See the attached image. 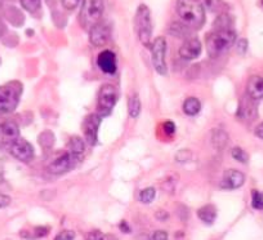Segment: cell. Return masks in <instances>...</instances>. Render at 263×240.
<instances>
[{
	"instance_id": "obj_1",
	"label": "cell",
	"mask_w": 263,
	"mask_h": 240,
	"mask_svg": "<svg viewBox=\"0 0 263 240\" xmlns=\"http://www.w3.org/2000/svg\"><path fill=\"white\" fill-rule=\"evenodd\" d=\"M177 13L191 29H200L205 24V9L200 0H177Z\"/></svg>"
},
{
	"instance_id": "obj_2",
	"label": "cell",
	"mask_w": 263,
	"mask_h": 240,
	"mask_svg": "<svg viewBox=\"0 0 263 240\" xmlns=\"http://www.w3.org/2000/svg\"><path fill=\"white\" fill-rule=\"evenodd\" d=\"M236 31L232 29L215 30L206 39V51L210 57H218L235 45Z\"/></svg>"
},
{
	"instance_id": "obj_3",
	"label": "cell",
	"mask_w": 263,
	"mask_h": 240,
	"mask_svg": "<svg viewBox=\"0 0 263 240\" xmlns=\"http://www.w3.org/2000/svg\"><path fill=\"white\" fill-rule=\"evenodd\" d=\"M22 93V85L19 81H10L0 85V115L11 114L16 110Z\"/></svg>"
},
{
	"instance_id": "obj_4",
	"label": "cell",
	"mask_w": 263,
	"mask_h": 240,
	"mask_svg": "<svg viewBox=\"0 0 263 240\" xmlns=\"http://www.w3.org/2000/svg\"><path fill=\"white\" fill-rule=\"evenodd\" d=\"M103 0H83L80 11V24L84 29L91 30L92 27L101 21L103 15Z\"/></svg>"
},
{
	"instance_id": "obj_5",
	"label": "cell",
	"mask_w": 263,
	"mask_h": 240,
	"mask_svg": "<svg viewBox=\"0 0 263 240\" xmlns=\"http://www.w3.org/2000/svg\"><path fill=\"white\" fill-rule=\"evenodd\" d=\"M136 30L138 34L139 42L148 47L151 44L152 38V21L151 12L146 4H139L136 13Z\"/></svg>"
},
{
	"instance_id": "obj_6",
	"label": "cell",
	"mask_w": 263,
	"mask_h": 240,
	"mask_svg": "<svg viewBox=\"0 0 263 240\" xmlns=\"http://www.w3.org/2000/svg\"><path fill=\"white\" fill-rule=\"evenodd\" d=\"M118 101V90L114 85L105 84L101 87L100 94H98L97 111L101 117L109 116L112 112Z\"/></svg>"
},
{
	"instance_id": "obj_7",
	"label": "cell",
	"mask_w": 263,
	"mask_h": 240,
	"mask_svg": "<svg viewBox=\"0 0 263 240\" xmlns=\"http://www.w3.org/2000/svg\"><path fill=\"white\" fill-rule=\"evenodd\" d=\"M166 54V40L165 38H156L151 45V61L152 66L156 70L157 74L160 75H166L168 72V67H166L165 61Z\"/></svg>"
},
{
	"instance_id": "obj_8",
	"label": "cell",
	"mask_w": 263,
	"mask_h": 240,
	"mask_svg": "<svg viewBox=\"0 0 263 240\" xmlns=\"http://www.w3.org/2000/svg\"><path fill=\"white\" fill-rule=\"evenodd\" d=\"M79 160H80V156L75 155L71 151H67V153L58 156L57 159H55L48 165V172L52 174H64L75 168Z\"/></svg>"
},
{
	"instance_id": "obj_9",
	"label": "cell",
	"mask_w": 263,
	"mask_h": 240,
	"mask_svg": "<svg viewBox=\"0 0 263 240\" xmlns=\"http://www.w3.org/2000/svg\"><path fill=\"white\" fill-rule=\"evenodd\" d=\"M10 151L16 159L22 163H30L34 158V147L24 138H16L11 142Z\"/></svg>"
},
{
	"instance_id": "obj_10",
	"label": "cell",
	"mask_w": 263,
	"mask_h": 240,
	"mask_svg": "<svg viewBox=\"0 0 263 240\" xmlns=\"http://www.w3.org/2000/svg\"><path fill=\"white\" fill-rule=\"evenodd\" d=\"M111 38V27L107 22L100 21L89 30V42L94 47H103Z\"/></svg>"
},
{
	"instance_id": "obj_11",
	"label": "cell",
	"mask_w": 263,
	"mask_h": 240,
	"mask_svg": "<svg viewBox=\"0 0 263 240\" xmlns=\"http://www.w3.org/2000/svg\"><path fill=\"white\" fill-rule=\"evenodd\" d=\"M101 126V116L98 114H91L85 117L83 123L85 140L89 145H96L98 141V128Z\"/></svg>"
},
{
	"instance_id": "obj_12",
	"label": "cell",
	"mask_w": 263,
	"mask_h": 240,
	"mask_svg": "<svg viewBox=\"0 0 263 240\" xmlns=\"http://www.w3.org/2000/svg\"><path fill=\"white\" fill-rule=\"evenodd\" d=\"M201 49H203V44L197 38H188L179 48V57L186 61L196 60L201 53Z\"/></svg>"
},
{
	"instance_id": "obj_13",
	"label": "cell",
	"mask_w": 263,
	"mask_h": 240,
	"mask_svg": "<svg viewBox=\"0 0 263 240\" xmlns=\"http://www.w3.org/2000/svg\"><path fill=\"white\" fill-rule=\"evenodd\" d=\"M245 176L242 172L237 171V169H228L223 173V177L221 181L222 189L226 190H235L239 189L244 185Z\"/></svg>"
},
{
	"instance_id": "obj_14",
	"label": "cell",
	"mask_w": 263,
	"mask_h": 240,
	"mask_svg": "<svg viewBox=\"0 0 263 240\" xmlns=\"http://www.w3.org/2000/svg\"><path fill=\"white\" fill-rule=\"evenodd\" d=\"M97 65L101 69V71L105 74L112 75L115 74L118 65H116V56L111 51H102L97 57Z\"/></svg>"
},
{
	"instance_id": "obj_15",
	"label": "cell",
	"mask_w": 263,
	"mask_h": 240,
	"mask_svg": "<svg viewBox=\"0 0 263 240\" xmlns=\"http://www.w3.org/2000/svg\"><path fill=\"white\" fill-rule=\"evenodd\" d=\"M257 101L246 94L244 98L241 99V102H240L239 106V115L242 120H253L257 117Z\"/></svg>"
},
{
	"instance_id": "obj_16",
	"label": "cell",
	"mask_w": 263,
	"mask_h": 240,
	"mask_svg": "<svg viewBox=\"0 0 263 240\" xmlns=\"http://www.w3.org/2000/svg\"><path fill=\"white\" fill-rule=\"evenodd\" d=\"M246 93L250 98L255 99H262L263 98V78L259 75L251 76L248 80L246 84Z\"/></svg>"
},
{
	"instance_id": "obj_17",
	"label": "cell",
	"mask_w": 263,
	"mask_h": 240,
	"mask_svg": "<svg viewBox=\"0 0 263 240\" xmlns=\"http://www.w3.org/2000/svg\"><path fill=\"white\" fill-rule=\"evenodd\" d=\"M0 133H2V136L7 141H15L16 138H19L20 135L19 124L13 122V120H6V122L0 124Z\"/></svg>"
},
{
	"instance_id": "obj_18",
	"label": "cell",
	"mask_w": 263,
	"mask_h": 240,
	"mask_svg": "<svg viewBox=\"0 0 263 240\" xmlns=\"http://www.w3.org/2000/svg\"><path fill=\"white\" fill-rule=\"evenodd\" d=\"M197 217H199L205 225L210 226L213 225V223L215 222V219H217V209H215L214 205L212 204L204 205V207H201L197 210Z\"/></svg>"
},
{
	"instance_id": "obj_19",
	"label": "cell",
	"mask_w": 263,
	"mask_h": 240,
	"mask_svg": "<svg viewBox=\"0 0 263 240\" xmlns=\"http://www.w3.org/2000/svg\"><path fill=\"white\" fill-rule=\"evenodd\" d=\"M212 142L217 150H222L228 142V135L223 129H214L212 133Z\"/></svg>"
},
{
	"instance_id": "obj_20",
	"label": "cell",
	"mask_w": 263,
	"mask_h": 240,
	"mask_svg": "<svg viewBox=\"0 0 263 240\" xmlns=\"http://www.w3.org/2000/svg\"><path fill=\"white\" fill-rule=\"evenodd\" d=\"M200 110H201V103L195 97H190L183 103V112L188 116H195V115L199 114Z\"/></svg>"
},
{
	"instance_id": "obj_21",
	"label": "cell",
	"mask_w": 263,
	"mask_h": 240,
	"mask_svg": "<svg viewBox=\"0 0 263 240\" xmlns=\"http://www.w3.org/2000/svg\"><path fill=\"white\" fill-rule=\"evenodd\" d=\"M141 110H142V105H141V99L137 93L132 94L129 97V101H128V112H129V116L136 119L141 114Z\"/></svg>"
},
{
	"instance_id": "obj_22",
	"label": "cell",
	"mask_w": 263,
	"mask_h": 240,
	"mask_svg": "<svg viewBox=\"0 0 263 240\" xmlns=\"http://www.w3.org/2000/svg\"><path fill=\"white\" fill-rule=\"evenodd\" d=\"M85 150V144L83 141L82 137H79V136H73V137L70 138L69 141V151H71L73 154L78 156H82L83 153Z\"/></svg>"
},
{
	"instance_id": "obj_23",
	"label": "cell",
	"mask_w": 263,
	"mask_h": 240,
	"mask_svg": "<svg viewBox=\"0 0 263 240\" xmlns=\"http://www.w3.org/2000/svg\"><path fill=\"white\" fill-rule=\"evenodd\" d=\"M38 141H39L40 146L44 149V150H51L53 145H55V135L51 132V131H44L39 135L38 137Z\"/></svg>"
},
{
	"instance_id": "obj_24",
	"label": "cell",
	"mask_w": 263,
	"mask_h": 240,
	"mask_svg": "<svg viewBox=\"0 0 263 240\" xmlns=\"http://www.w3.org/2000/svg\"><path fill=\"white\" fill-rule=\"evenodd\" d=\"M156 196V190L154 187H146L145 190L139 192V200L142 201L143 204H150L152 203Z\"/></svg>"
},
{
	"instance_id": "obj_25",
	"label": "cell",
	"mask_w": 263,
	"mask_h": 240,
	"mask_svg": "<svg viewBox=\"0 0 263 240\" xmlns=\"http://www.w3.org/2000/svg\"><path fill=\"white\" fill-rule=\"evenodd\" d=\"M188 26L187 25H182L178 24V22H174V24L170 25L169 33L174 36H178V38H182V36H186L188 34Z\"/></svg>"
},
{
	"instance_id": "obj_26",
	"label": "cell",
	"mask_w": 263,
	"mask_h": 240,
	"mask_svg": "<svg viewBox=\"0 0 263 240\" xmlns=\"http://www.w3.org/2000/svg\"><path fill=\"white\" fill-rule=\"evenodd\" d=\"M22 8L30 13H37L40 9V0H20Z\"/></svg>"
},
{
	"instance_id": "obj_27",
	"label": "cell",
	"mask_w": 263,
	"mask_h": 240,
	"mask_svg": "<svg viewBox=\"0 0 263 240\" xmlns=\"http://www.w3.org/2000/svg\"><path fill=\"white\" fill-rule=\"evenodd\" d=\"M215 30H222V29H231V18L230 16L223 13L217 18V21L214 24Z\"/></svg>"
},
{
	"instance_id": "obj_28",
	"label": "cell",
	"mask_w": 263,
	"mask_h": 240,
	"mask_svg": "<svg viewBox=\"0 0 263 240\" xmlns=\"http://www.w3.org/2000/svg\"><path fill=\"white\" fill-rule=\"evenodd\" d=\"M231 155H232L233 159L237 160V162H240V163H242V164H246L249 160L248 154H246V151L245 150H242L241 147H233Z\"/></svg>"
},
{
	"instance_id": "obj_29",
	"label": "cell",
	"mask_w": 263,
	"mask_h": 240,
	"mask_svg": "<svg viewBox=\"0 0 263 240\" xmlns=\"http://www.w3.org/2000/svg\"><path fill=\"white\" fill-rule=\"evenodd\" d=\"M251 205H253L254 209H263V194L262 192L254 190L253 194H251Z\"/></svg>"
},
{
	"instance_id": "obj_30",
	"label": "cell",
	"mask_w": 263,
	"mask_h": 240,
	"mask_svg": "<svg viewBox=\"0 0 263 240\" xmlns=\"http://www.w3.org/2000/svg\"><path fill=\"white\" fill-rule=\"evenodd\" d=\"M191 158H192V153H191V150H188V149L179 150L177 151V154H175V160L178 163H181V164L190 162Z\"/></svg>"
},
{
	"instance_id": "obj_31",
	"label": "cell",
	"mask_w": 263,
	"mask_h": 240,
	"mask_svg": "<svg viewBox=\"0 0 263 240\" xmlns=\"http://www.w3.org/2000/svg\"><path fill=\"white\" fill-rule=\"evenodd\" d=\"M75 239V232L71 231V230H64L61 231L60 234L56 235L55 240H74Z\"/></svg>"
},
{
	"instance_id": "obj_32",
	"label": "cell",
	"mask_w": 263,
	"mask_h": 240,
	"mask_svg": "<svg viewBox=\"0 0 263 240\" xmlns=\"http://www.w3.org/2000/svg\"><path fill=\"white\" fill-rule=\"evenodd\" d=\"M205 6L206 8H209V11H212V12H218L222 6V2L221 0H205Z\"/></svg>"
},
{
	"instance_id": "obj_33",
	"label": "cell",
	"mask_w": 263,
	"mask_h": 240,
	"mask_svg": "<svg viewBox=\"0 0 263 240\" xmlns=\"http://www.w3.org/2000/svg\"><path fill=\"white\" fill-rule=\"evenodd\" d=\"M82 3V0H62V6L67 9V11H73L79 4Z\"/></svg>"
},
{
	"instance_id": "obj_34",
	"label": "cell",
	"mask_w": 263,
	"mask_h": 240,
	"mask_svg": "<svg viewBox=\"0 0 263 240\" xmlns=\"http://www.w3.org/2000/svg\"><path fill=\"white\" fill-rule=\"evenodd\" d=\"M236 48H237V52H239L240 54H244L245 52H246V49H248V40L240 39L239 42H237V44H236Z\"/></svg>"
},
{
	"instance_id": "obj_35",
	"label": "cell",
	"mask_w": 263,
	"mask_h": 240,
	"mask_svg": "<svg viewBox=\"0 0 263 240\" xmlns=\"http://www.w3.org/2000/svg\"><path fill=\"white\" fill-rule=\"evenodd\" d=\"M178 216H179V218L182 219V221H187L188 217H190V213H188L187 207H185V205H179Z\"/></svg>"
},
{
	"instance_id": "obj_36",
	"label": "cell",
	"mask_w": 263,
	"mask_h": 240,
	"mask_svg": "<svg viewBox=\"0 0 263 240\" xmlns=\"http://www.w3.org/2000/svg\"><path fill=\"white\" fill-rule=\"evenodd\" d=\"M163 127H164V131H165L168 135H174L175 126H174V123H173V122H170V120H166Z\"/></svg>"
},
{
	"instance_id": "obj_37",
	"label": "cell",
	"mask_w": 263,
	"mask_h": 240,
	"mask_svg": "<svg viewBox=\"0 0 263 240\" xmlns=\"http://www.w3.org/2000/svg\"><path fill=\"white\" fill-rule=\"evenodd\" d=\"M155 218H156L157 221H160V222H164V221H166V219L169 218V213H168L166 210H157L156 214H155Z\"/></svg>"
},
{
	"instance_id": "obj_38",
	"label": "cell",
	"mask_w": 263,
	"mask_h": 240,
	"mask_svg": "<svg viewBox=\"0 0 263 240\" xmlns=\"http://www.w3.org/2000/svg\"><path fill=\"white\" fill-rule=\"evenodd\" d=\"M87 240H105V235L100 231H92L88 234Z\"/></svg>"
},
{
	"instance_id": "obj_39",
	"label": "cell",
	"mask_w": 263,
	"mask_h": 240,
	"mask_svg": "<svg viewBox=\"0 0 263 240\" xmlns=\"http://www.w3.org/2000/svg\"><path fill=\"white\" fill-rule=\"evenodd\" d=\"M11 204V198L8 195H4L0 192V209L2 208H6Z\"/></svg>"
},
{
	"instance_id": "obj_40",
	"label": "cell",
	"mask_w": 263,
	"mask_h": 240,
	"mask_svg": "<svg viewBox=\"0 0 263 240\" xmlns=\"http://www.w3.org/2000/svg\"><path fill=\"white\" fill-rule=\"evenodd\" d=\"M151 240H168V234H166L165 231L159 230V231H155V234L152 235Z\"/></svg>"
},
{
	"instance_id": "obj_41",
	"label": "cell",
	"mask_w": 263,
	"mask_h": 240,
	"mask_svg": "<svg viewBox=\"0 0 263 240\" xmlns=\"http://www.w3.org/2000/svg\"><path fill=\"white\" fill-rule=\"evenodd\" d=\"M119 228H120L123 232H125V234H129L130 232V227L128 226V223L125 222V221H121L120 225H119Z\"/></svg>"
},
{
	"instance_id": "obj_42",
	"label": "cell",
	"mask_w": 263,
	"mask_h": 240,
	"mask_svg": "<svg viewBox=\"0 0 263 240\" xmlns=\"http://www.w3.org/2000/svg\"><path fill=\"white\" fill-rule=\"evenodd\" d=\"M255 135H257V137L263 140V122L260 124H258L257 128H255Z\"/></svg>"
},
{
	"instance_id": "obj_43",
	"label": "cell",
	"mask_w": 263,
	"mask_h": 240,
	"mask_svg": "<svg viewBox=\"0 0 263 240\" xmlns=\"http://www.w3.org/2000/svg\"><path fill=\"white\" fill-rule=\"evenodd\" d=\"M2 31H3V27H2V25H0V35H2Z\"/></svg>"
},
{
	"instance_id": "obj_44",
	"label": "cell",
	"mask_w": 263,
	"mask_h": 240,
	"mask_svg": "<svg viewBox=\"0 0 263 240\" xmlns=\"http://www.w3.org/2000/svg\"><path fill=\"white\" fill-rule=\"evenodd\" d=\"M2 181H3V176L0 174V182H2Z\"/></svg>"
},
{
	"instance_id": "obj_45",
	"label": "cell",
	"mask_w": 263,
	"mask_h": 240,
	"mask_svg": "<svg viewBox=\"0 0 263 240\" xmlns=\"http://www.w3.org/2000/svg\"><path fill=\"white\" fill-rule=\"evenodd\" d=\"M3 2H6V0H0V4H2V3H3Z\"/></svg>"
},
{
	"instance_id": "obj_46",
	"label": "cell",
	"mask_w": 263,
	"mask_h": 240,
	"mask_svg": "<svg viewBox=\"0 0 263 240\" xmlns=\"http://www.w3.org/2000/svg\"><path fill=\"white\" fill-rule=\"evenodd\" d=\"M262 4H263V0H262Z\"/></svg>"
}]
</instances>
